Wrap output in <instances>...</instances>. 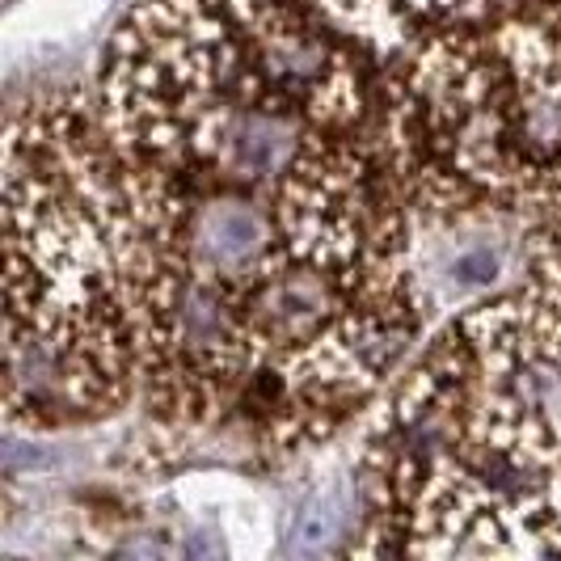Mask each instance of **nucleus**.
I'll return each mask as SVG.
<instances>
[{
    "mask_svg": "<svg viewBox=\"0 0 561 561\" xmlns=\"http://www.w3.org/2000/svg\"><path fill=\"white\" fill-rule=\"evenodd\" d=\"M4 422L64 431L140 397L144 241L98 98L38 93L4 123Z\"/></svg>",
    "mask_w": 561,
    "mask_h": 561,
    "instance_id": "nucleus-1",
    "label": "nucleus"
},
{
    "mask_svg": "<svg viewBox=\"0 0 561 561\" xmlns=\"http://www.w3.org/2000/svg\"><path fill=\"white\" fill-rule=\"evenodd\" d=\"M359 524H364L359 469H325L309 481V490L291 506V519L283 528V553L321 558V553L346 549L342 536L359 533Z\"/></svg>",
    "mask_w": 561,
    "mask_h": 561,
    "instance_id": "nucleus-4",
    "label": "nucleus"
},
{
    "mask_svg": "<svg viewBox=\"0 0 561 561\" xmlns=\"http://www.w3.org/2000/svg\"><path fill=\"white\" fill-rule=\"evenodd\" d=\"M300 4L325 26H334L342 38L364 47L367 56L389 64L426 30L460 13L469 0H300Z\"/></svg>",
    "mask_w": 561,
    "mask_h": 561,
    "instance_id": "nucleus-3",
    "label": "nucleus"
},
{
    "mask_svg": "<svg viewBox=\"0 0 561 561\" xmlns=\"http://www.w3.org/2000/svg\"><path fill=\"white\" fill-rule=\"evenodd\" d=\"M106 9L111 0H18L4 13V51L30 56L72 47L106 18Z\"/></svg>",
    "mask_w": 561,
    "mask_h": 561,
    "instance_id": "nucleus-5",
    "label": "nucleus"
},
{
    "mask_svg": "<svg viewBox=\"0 0 561 561\" xmlns=\"http://www.w3.org/2000/svg\"><path fill=\"white\" fill-rule=\"evenodd\" d=\"M380 148L414 220L561 232V0H469L380 68Z\"/></svg>",
    "mask_w": 561,
    "mask_h": 561,
    "instance_id": "nucleus-2",
    "label": "nucleus"
}]
</instances>
